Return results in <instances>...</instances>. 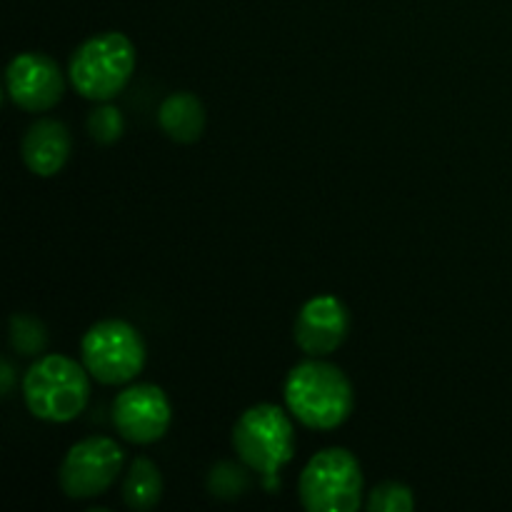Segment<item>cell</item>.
<instances>
[{
	"label": "cell",
	"mask_w": 512,
	"mask_h": 512,
	"mask_svg": "<svg viewBox=\"0 0 512 512\" xmlns=\"http://www.w3.org/2000/svg\"><path fill=\"white\" fill-rule=\"evenodd\" d=\"M123 115H120L118 108L113 105H100L90 113L88 118V133L95 143L100 145H110L123 135Z\"/></svg>",
	"instance_id": "17"
},
{
	"label": "cell",
	"mask_w": 512,
	"mask_h": 512,
	"mask_svg": "<svg viewBox=\"0 0 512 512\" xmlns=\"http://www.w3.org/2000/svg\"><path fill=\"white\" fill-rule=\"evenodd\" d=\"M233 448L245 465L275 485V475L295 455V433L288 415L273 403L245 410L233 428Z\"/></svg>",
	"instance_id": "4"
},
{
	"label": "cell",
	"mask_w": 512,
	"mask_h": 512,
	"mask_svg": "<svg viewBox=\"0 0 512 512\" xmlns=\"http://www.w3.org/2000/svg\"><path fill=\"white\" fill-rule=\"evenodd\" d=\"M113 423L128 443H155L170 428L168 395L150 383L125 388L113 403Z\"/></svg>",
	"instance_id": "9"
},
{
	"label": "cell",
	"mask_w": 512,
	"mask_h": 512,
	"mask_svg": "<svg viewBox=\"0 0 512 512\" xmlns=\"http://www.w3.org/2000/svg\"><path fill=\"white\" fill-rule=\"evenodd\" d=\"M308 512H355L363 503V470L345 448L320 450L308 460L298 483Z\"/></svg>",
	"instance_id": "5"
},
{
	"label": "cell",
	"mask_w": 512,
	"mask_h": 512,
	"mask_svg": "<svg viewBox=\"0 0 512 512\" xmlns=\"http://www.w3.org/2000/svg\"><path fill=\"white\" fill-rule=\"evenodd\" d=\"M285 405L313 430H333L353 413V385L333 363L313 358L295 365L285 380Z\"/></svg>",
	"instance_id": "1"
},
{
	"label": "cell",
	"mask_w": 512,
	"mask_h": 512,
	"mask_svg": "<svg viewBox=\"0 0 512 512\" xmlns=\"http://www.w3.org/2000/svg\"><path fill=\"white\" fill-rule=\"evenodd\" d=\"M123 498L133 510H150L163 498V478L153 460L135 458L123 480Z\"/></svg>",
	"instance_id": "13"
},
{
	"label": "cell",
	"mask_w": 512,
	"mask_h": 512,
	"mask_svg": "<svg viewBox=\"0 0 512 512\" xmlns=\"http://www.w3.org/2000/svg\"><path fill=\"white\" fill-rule=\"evenodd\" d=\"M10 340L20 355H38L48 343L45 328L30 315H13L10 320Z\"/></svg>",
	"instance_id": "14"
},
{
	"label": "cell",
	"mask_w": 512,
	"mask_h": 512,
	"mask_svg": "<svg viewBox=\"0 0 512 512\" xmlns=\"http://www.w3.org/2000/svg\"><path fill=\"white\" fill-rule=\"evenodd\" d=\"M3 395H10V390H13V380H15V375H13V365L8 363V360H5L3 363Z\"/></svg>",
	"instance_id": "18"
},
{
	"label": "cell",
	"mask_w": 512,
	"mask_h": 512,
	"mask_svg": "<svg viewBox=\"0 0 512 512\" xmlns=\"http://www.w3.org/2000/svg\"><path fill=\"white\" fill-rule=\"evenodd\" d=\"M350 333L348 308L333 295H318L300 308L295 320V343L310 358L335 353Z\"/></svg>",
	"instance_id": "10"
},
{
	"label": "cell",
	"mask_w": 512,
	"mask_h": 512,
	"mask_svg": "<svg viewBox=\"0 0 512 512\" xmlns=\"http://www.w3.org/2000/svg\"><path fill=\"white\" fill-rule=\"evenodd\" d=\"M415 508L413 490L403 483H383L370 493V512H410Z\"/></svg>",
	"instance_id": "15"
},
{
	"label": "cell",
	"mask_w": 512,
	"mask_h": 512,
	"mask_svg": "<svg viewBox=\"0 0 512 512\" xmlns=\"http://www.w3.org/2000/svg\"><path fill=\"white\" fill-rule=\"evenodd\" d=\"M85 370L103 385H125L145 368V343L125 320H100L80 343Z\"/></svg>",
	"instance_id": "6"
},
{
	"label": "cell",
	"mask_w": 512,
	"mask_h": 512,
	"mask_svg": "<svg viewBox=\"0 0 512 512\" xmlns=\"http://www.w3.org/2000/svg\"><path fill=\"white\" fill-rule=\"evenodd\" d=\"M8 98L28 113L55 108L65 93V80L58 63L43 53H20L5 70Z\"/></svg>",
	"instance_id": "8"
},
{
	"label": "cell",
	"mask_w": 512,
	"mask_h": 512,
	"mask_svg": "<svg viewBox=\"0 0 512 512\" xmlns=\"http://www.w3.org/2000/svg\"><path fill=\"white\" fill-rule=\"evenodd\" d=\"M23 398L35 418L45 423H70L88 405V370L68 355H45L25 373Z\"/></svg>",
	"instance_id": "2"
},
{
	"label": "cell",
	"mask_w": 512,
	"mask_h": 512,
	"mask_svg": "<svg viewBox=\"0 0 512 512\" xmlns=\"http://www.w3.org/2000/svg\"><path fill=\"white\" fill-rule=\"evenodd\" d=\"M120 470H123L120 445L113 438L93 435L68 450L60 465L58 483L63 493L73 500L98 498L118 480Z\"/></svg>",
	"instance_id": "7"
},
{
	"label": "cell",
	"mask_w": 512,
	"mask_h": 512,
	"mask_svg": "<svg viewBox=\"0 0 512 512\" xmlns=\"http://www.w3.org/2000/svg\"><path fill=\"white\" fill-rule=\"evenodd\" d=\"M135 70V48L128 35L100 33L88 38L70 58V83L83 98L108 103L125 90Z\"/></svg>",
	"instance_id": "3"
},
{
	"label": "cell",
	"mask_w": 512,
	"mask_h": 512,
	"mask_svg": "<svg viewBox=\"0 0 512 512\" xmlns=\"http://www.w3.org/2000/svg\"><path fill=\"white\" fill-rule=\"evenodd\" d=\"M208 488L215 498H238V495H243L250 488V480L245 470L238 468V465L220 463L210 473Z\"/></svg>",
	"instance_id": "16"
},
{
	"label": "cell",
	"mask_w": 512,
	"mask_h": 512,
	"mask_svg": "<svg viewBox=\"0 0 512 512\" xmlns=\"http://www.w3.org/2000/svg\"><path fill=\"white\" fill-rule=\"evenodd\" d=\"M158 123L163 133L175 143H195V140L203 138L205 108L198 95L173 93L160 103Z\"/></svg>",
	"instance_id": "12"
},
{
	"label": "cell",
	"mask_w": 512,
	"mask_h": 512,
	"mask_svg": "<svg viewBox=\"0 0 512 512\" xmlns=\"http://www.w3.org/2000/svg\"><path fill=\"white\" fill-rule=\"evenodd\" d=\"M70 133L60 120L43 118L33 123L25 133L20 153H23L25 165L30 173L40 175V178H50V175L60 173L70 158Z\"/></svg>",
	"instance_id": "11"
}]
</instances>
